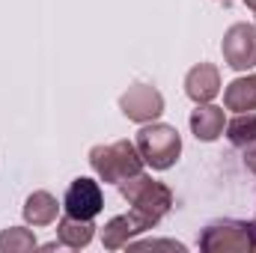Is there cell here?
Here are the masks:
<instances>
[{
    "label": "cell",
    "instance_id": "1",
    "mask_svg": "<svg viewBox=\"0 0 256 253\" xmlns=\"http://www.w3.org/2000/svg\"><path fill=\"white\" fill-rule=\"evenodd\" d=\"M120 194L131 206V220L140 232L155 230L161 224V218L173 208V190L167 188L164 182H155L152 176H128L126 182H120Z\"/></svg>",
    "mask_w": 256,
    "mask_h": 253
},
{
    "label": "cell",
    "instance_id": "2",
    "mask_svg": "<svg viewBox=\"0 0 256 253\" xmlns=\"http://www.w3.org/2000/svg\"><path fill=\"white\" fill-rule=\"evenodd\" d=\"M90 164H92L96 176L102 182H108V185H120L128 176L143 173V158L137 152V143H131V140L92 146L90 149Z\"/></svg>",
    "mask_w": 256,
    "mask_h": 253
},
{
    "label": "cell",
    "instance_id": "3",
    "mask_svg": "<svg viewBox=\"0 0 256 253\" xmlns=\"http://www.w3.org/2000/svg\"><path fill=\"white\" fill-rule=\"evenodd\" d=\"M137 152L152 170H170L182 155V134L167 122H146L137 131Z\"/></svg>",
    "mask_w": 256,
    "mask_h": 253
},
{
    "label": "cell",
    "instance_id": "4",
    "mask_svg": "<svg viewBox=\"0 0 256 253\" xmlns=\"http://www.w3.org/2000/svg\"><path fill=\"white\" fill-rule=\"evenodd\" d=\"M200 250L206 253H256V224L254 220H212L200 232Z\"/></svg>",
    "mask_w": 256,
    "mask_h": 253
},
{
    "label": "cell",
    "instance_id": "5",
    "mask_svg": "<svg viewBox=\"0 0 256 253\" xmlns=\"http://www.w3.org/2000/svg\"><path fill=\"white\" fill-rule=\"evenodd\" d=\"M120 110L137 126L155 122L164 114V96L152 84H134L120 96Z\"/></svg>",
    "mask_w": 256,
    "mask_h": 253
},
{
    "label": "cell",
    "instance_id": "6",
    "mask_svg": "<svg viewBox=\"0 0 256 253\" xmlns=\"http://www.w3.org/2000/svg\"><path fill=\"white\" fill-rule=\"evenodd\" d=\"M224 60L236 72H248L256 66V24H232L220 42Z\"/></svg>",
    "mask_w": 256,
    "mask_h": 253
},
{
    "label": "cell",
    "instance_id": "7",
    "mask_svg": "<svg viewBox=\"0 0 256 253\" xmlns=\"http://www.w3.org/2000/svg\"><path fill=\"white\" fill-rule=\"evenodd\" d=\"M63 208L66 214L72 218H80V220H92L102 208H104V196H102V185L96 179H86V176H78L63 196Z\"/></svg>",
    "mask_w": 256,
    "mask_h": 253
},
{
    "label": "cell",
    "instance_id": "8",
    "mask_svg": "<svg viewBox=\"0 0 256 253\" xmlns=\"http://www.w3.org/2000/svg\"><path fill=\"white\" fill-rule=\"evenodd\" d=\"M185 92L194 104H206L220 92V72L218 66L212 63H200L194 66L191 72L185 74Z\"/></svg>",
    "mask_w": 256,
    "mask_h": 253
},
{
    "label": "cell",
    "instance_id": "9",
    "mask_svg": "<svg viewBox=\"0 0 256 253\" xmlns=\"http://www.w3.org/2000/svg\"><path fill=\"white\" fill-rule=\"evenodd\" d=\"M224 126H226V120H224V108H214L212 102L196 104V110L191 114V131H194V137L202 140V143L218 140V137L224 134Z\"/></svg>",
    "mask_w": 256,
    "mask_h": 253
},
{
    "label": "cell",
    "instance_id": "10",
    "mask_svg": "<svg viewBox=\"0 0 256 253\" xmlns=\"http://www.w3.org/2000/svg\"><path fill=\"white\" fill-rule=\"evenodd\" d=\"M57 212H60V202L48 190H33L24 202V220L30 226H51L57 220Z\"/></svg>",
    "mask_w": 256,
    "mask_h": 253
},
{
    "label": "cell",
    "instance_id": "11",
    "mask_svg": "<svg viewBox=\"0 0 256 253\" xmlns=\"http://www.w3.org/2000/svg\"><path fill=\"white\" fill-rule=\"evenodd\" d=\"M224 104H226V110H236V114L256 110V74H244V78H236L232 84H226Z\"/></svg>",
    "mask_w": 256,
    "mask_h": 253
},
{
    "label": "cell",
    "instance_id": "12",
    "mask_svg": "<svg viewBox=\"0 0 256 253\" xmlns=\"http://www.w3.org/2000/svg\"><path fill=\"white\" fill-rule=\"evenodd\" d=\"M92 236H96L92 220H80V218L66 214L63 220L57 224V242H60V244H66V248H72V250L86 248V244L92 242Z\"/></svg>",
    "mask_w": 256,
    "mask_h": 253
},
{
    "label": "cell",
    "instance_id": "13",
    "mask_svg": "<svg viewBox=\"0 0 256 253\" xmlns=\"http://www.w3.org/2000/svg\"><path fill=\"white\" fill-rule=\"evenodd\" d=\"M134 236H140V230L134 226L131 214H116V218H110V220L104 224V230H102V244H104L108 250H122V248H128V242H134Z\"/></svg>",
    "mask_w": 256,
    "mask_h": 253
},
{
    "label": "cell",
    "instance_id": "14",
    "mask_svg": "<svg viewBox=\"0 0 256 253\" xmlns=\"http://www.w3.org/2000/svg\"><path fill=\"white\" fill-rule=\"evenodd\" d=\"M226 140L232 143V146H238V149H244L248 143H254L256 140V110H244V114H236L226 126Z\"/></svg>",
    "mask_w": 256,
    "mask_h": 253
},
{
    "label": "cell",
    "instance_id": "15",
    "mask_svg": "<svg viewBox=\"0 0 256 253\" xmlns=\"http://www.w3.org/2000/svg\"><path fill=\"white\" fill-rule=\"evenodd\" d=\"M36 248V236L24 226H9L0 232V250L3 253H27Z\"/></svg>",
    "mask_w": 256,
    "mask_h": 253
},
{
    "label": "cell",
    "instance_id": "16",
    "mask_svg": "<svg viewBox=\"0 0 256 253\" xmlns=\"http://www.w3.org/2000/svg\"><path fill=\"white\" fill-rule=\"evenodd\" d=\"M128 250H173L185 253L188 248L182 242H170V238H146V242H128Z\"/></svg>",
    "mask_w": 256,
    "mask_h": 253
},
{
    "label": "cell",
    "instance_id": "17",
    "mask_svg": "<svg viewBox=\"0 0 256 253\" xmlns=\"http://www.w3.org/2000/svg\"><path fill=\"white\" fill-rule=\"evenodd\" d=\"M244 167H248L250 173H256V140L244 146Z\"/></svg>",
    "mask_w": 256,
    "mask_h": 253
},
{
    "label": "cell",
    "instance_id": "18",
    "mask_svg": "<svg viewBox=\"0 0 256 253\" xmlns=\"http://www.w3.org/2000/svg\"><path fill=\"white\" fill-rule=\"evenodd\" d=\"M244 3H248V6H250V9L256 12V0H244Z\"/></svg>",
    "mask_w": 256,
    "mask_h": 253
},
{
    "label": "cell",
    "instance_id": "19",
    "mask_svg": "<svg viewBox=\"0 0 256 253\" xmlns=\"http://www.w3.org/2000/svg\"><path fill=\"white\" fill-rule=\"evenodd\" d=\"M218 3H224V6H230V3H236V0H218Z\"/></svg>",
    "mask_w": 256,
    "mask_h": 253
}]
</instances>
